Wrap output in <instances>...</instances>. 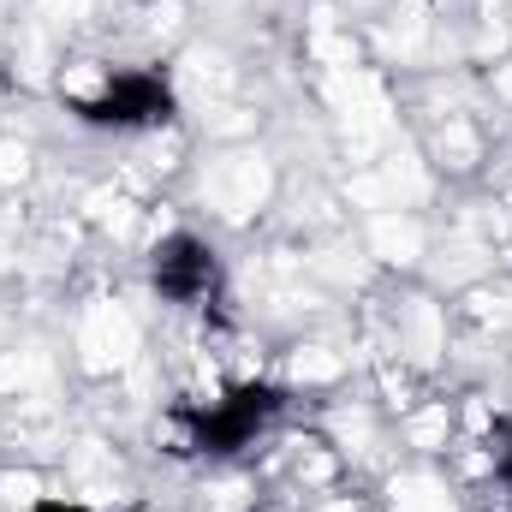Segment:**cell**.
Returning <instances> with one entry per match:
<instances>
[{
  "label": "cell",
  "instance_id": "6da1fadb",
  "mask_svg": "<svg viewBox=\"0 0 512 512\" xmlns=\"http://www.w3.org/2000/svg\"><path fill=\"white\" fill-rule=\"evenodd\" d=\"M197 209L221 227H251L256 215L274 209L280 197V167L268 149L256 143H221L203 167H197Z\"/></svg>",
  "mask_w": 512,
  "mask_h": 512
},
{
  "label": "cell",
  "instance_id": "7a4b0ae2",
  "mask_svg": "<svg viewBox=\"0 0 512 512\" xmlns=\"http://www.w3.org/2000/svg\"><path fill=\"white\" fill-rule=\"evenodd\" d=\"M143 316L120 292H96L72 310V364L90 382H126L143 364Z\"/></svg>",
  "mask_w": 512,
  "mask_h": 512
},
{
  "label": "cell",
  "instance_id": "3957f363",
  "mask_svg": "<svg viewBox=\"0 0 512 512\" xmlns=\"http://www.w3.org/2000/svg\"><path fill=\"white\" fill-rule=\"evenodd\" d=\"M376 334H382L376 358H399L405 370L435 376L453 352V310L441 304L435 286H405L393 304L376 310Z\"/></svg>",
  "mask_w": 512,
  "mask_h": 512
},
{
  "label": "cell",
  "instance_id": "277c9868",
  "mask_svg": "<svg viewBox=\"0 0 512 512\" xmlns=\"http://www.w3.org/2000/svg\"><path fill=\"white\" fill-rule=\"evenodd\" d=\"M417 155L441 179H477L489 173V126L471 108H435L417 131Z\"/></svg>",
  "mask_w": 512,
  "mask_h": 512
},
{
  "label": "cell",
  "instance_id": "5b68a950",
  "mask_svg": "<svg viewBox=\"0 0 512 512\" xmlns=\"http://www.w3.org/2000/svg\"><path fill=\"white\" fill-rule=\"evenodd\" d=\"M358 245L370 256V268L387 274H423V262L435 251V233L417 209H382V215H364V233Z\"/></svg>",
  "mask_w": 512,
  "mask_h": 512
},
{
  "label": "cell",
  "instance_id": "8992f818",
  "mask_svg": "<svg viewBox=\"0 0 512 512\" xmlns=\"http://www.w3.org/2000/svg\"><path fill=\"white\" fill-rule=\"evenodd\" d=\"M173 96L191 108V114H203V108H215V102H233V90H239V66H233V54L227 48H209V42H191L179 60H173Z\"/></svg>",
  "mask_w": 512,
  "mask_h": 512
},
{
  "label": "cell",
  "instance_id": "52a82bcc",
  "mask_svg": "<svg viewBox=\"0 0 512 512\" xmlns=\"http://www.w3.org/2000/svg\"><path fill=\"white\" fill-rule=\"evenodd\" d=\"M60 471H66V495L84 501V507L120 501V489H126V459H120L102 435L66 441V447H60Z\"/></svg>",
  "mask_w": 512,
  "mask_h": 512
},
{
  "label": "cell",
  "instance_id": "ba28073f",
  "mask_svg": "<svg viewBox=\"0 0 512 512\" xmlns=\"http://www.w3.org/2000/svg\"><path fill=\"white\" fill-rule=\"evenodd\" d=\"M382 512H471V507H465V489L423 459V465L382 471Z\"/></svg>",
  "mask_w": 512,
  "mask_h": 512
},
{
  "label": "cell",
  "instance_id": "9c48e42d",
  "mask_svg": "<svg viewBox=\"0 0 512 512\" xmlns=\"http://www.w3.org/2000/svg\"><path fill=\"white\" fill-rule=\"evenodd\" d=\"M322 435L334 441V453L346 465H364V459H376L387 447V417H382V405H370V399H340V405H328Z\"/></svg>",
  "mask_w": 512,
  "mask_h": 512
},
{
  "label": "cell",
  "instance_id": "30bf717a",
  "mask_svg": "<svg viewBox=\"0 0 512 512\" xmlns=\"http://www.w3.org/2000/svg\"><path fill=\"white\" fill-rule=\"evenodd\" d=\"M60 387V358L48 340H12L0 352V405H18V399H42Z\"/></svg>",
  "mask_w": 512,
  "mask_h": 512
},
{
  "label": "cell",
  "instance_id": "8fae6325",
  "mask_svg": "<svg viewBox=\"0 0 512 512\" xmlns=\"http://www.w3.org/2000/svg\"><path fill=\"white\" fill-rule=\"evenodd\" d=\"M352 376V352L346 346H334V340H292L286 352H280V382L304 387V393H334V387Z\"/></svg>",
  "mask_w": 512,
  "mask_h": 512
},
{
  "label": "cell",
  "instance_id": "7c38bea8",
  "mask_svg": "<svg viewBox=\"0 0 512 512\" xmlns=\"http://www.w3.org/2000/svg\"><path fill=\"white\" fill-rule=\"evenodd\" d=\"M453 435H459V417H453V399H417L405 417H399V441L417 453V459H447V447H453Z\"/></svg>",
  "mask_w": 512,
  "mask_h": 512
},
{
  "label": "cell",
  "instance_id": "4fadbf2b",
  "mask_svg": "<svg viewBox=\"0 0 512 512\" xmlns=\"http://www.w3.org/2000/svg\"><path fill=\"white\" fill-rule=\"evenodd\" d=\"M185 155H191V137H185V126H173V120L143 126V137H137V167H143L149 179L179 173V167H185Z\"/></svg>",
  "mask_w": 512,
  "mask_h": 512
},
{
  "label": "cell",
  "instance_id": "5bb4252c",
  "mask_svg": "<svg viewBox=\"0 0 512 512\" xmlns=\"http://www.w3.org/2000/svg\"><path fill=\"white\" fill-rule=\"evenodd\" d=\"M48 501V477L24 459V465H0V507L6 512H36Z\"/></svg>",
  "mask_w": 512,
  "mask_h": 512
},
{
  "label": "cell",
  "instance_id": "9a60e30c",
  "mask_svg": "<svg viewBox=\"0 0 512 512\" xmlns=\"http://www.w3.org/2000/svg\"><path fill=\"white\" fill-rule=\"evenodd\" d=\"M36 179V143L30 137H0V191H24Z\"/></svg>",
  "mask_w": 512,
  "mask_h": 512
},
{
  "label": "cell",
  "instance_id": "2e32d148",
  "mask_svg": "<svg viewBox=\"0 0 512 512\" xmlns=\"http://www.w3.org/2000/svg\"><path fill=\"white\" fill-rule=\"evenodd\" d=\"M304 512H376L370 501H358V495H316Z\"/></svg>",
  "mask_w": 512,
  "mask_h": 512
},
{
  "label": "cell",
  "instance_id": "e0dca14e",
  "mask_svg": "<svg viewBox=\"0 0 512 512\" xmlns=\"http://www.w3.org/2000/svg\"><path fill=\"white\" fill-rule=\"evenodd\" d=\"M489 90L501 96V108L512 114V54H507V60H495V72H489Z\"/></svg>",
  "mask_w": 512,
  "mask_h": 512
},
{
  "label": "cell",
  "instance_id": "ac0fdd59",
  "mask_svg": "<svg viewBox=\"0 0 512 512\" xmlns=\"http://www.w3.org/2000/svg\"><path fill=\"white\" fill-rule=\"evenodd\" d=\"M12 340H18V322H12V310H0V352H6Z\"/></svg>",
  "mask_w": 512,
  "mask_h": 512
}]
</instances>
